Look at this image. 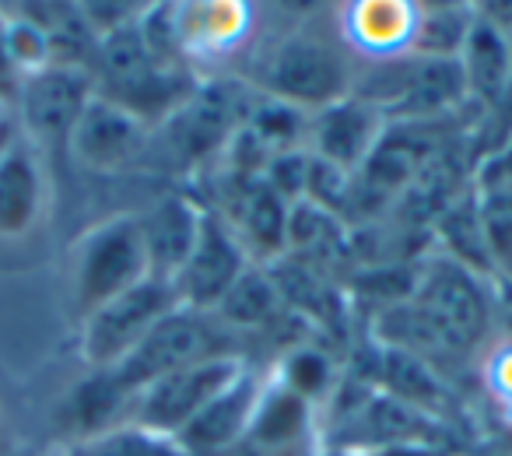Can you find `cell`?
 <instances>
[{"label":"cell","instance_id":"obj_7","mask_svg":"<svg viewBox=\"0 0 512 456\" xmlns=\"http://www.w3.org/2000/svg\"><path fill=\"white\" fill-rule=\"evenodd\" d=\"M267 85L288 106H334L348 88V64L341 50L327 39L316 36H288L278 46L271 67H267Z\"/></svg>","mask_w":512,"mask_h":456},{"label":"cell","instance_id":"obj_1","mask_svg":"<svg viewBox=\"0 0 512 456\" xmlns=\"http://www.w3.org/2000/svg\"><path fill=\"white\" fill-rule=\"evenodd\" d=\"M92 64L102 85V92L95 95L130 109L144 123H148V116L179 109V95H183L179 74L165 67L162 60H155V53L148 50L141 29H137V18L95 43Z\"/></svg>","mask_w":512,"mask_h":456},{"label":"cell","instance_id":"obj_5","mask_svg":"<svg viewBox=\"0 0 512 456\" xmlns=\"http://www.w3.org/2000/svg\"><path fill=\"white\" fill-rule=\"evenodd\" d=\"M242 376V365L235 355L207 358V362L186 365L172 376L151 383L134 397V425L151 435L172 439L186 421L197 418V411L214 400L228 383Z\"/></svg>","mask_w":512,"mask_h":456},{"label":"cell","instance_id":"obj_14","mask_svg":"<svg viewBox=\"0 0 512 456\" xmlns=\"http://www.w3.org/2000/svg\"><path fill=\"white\" fill-rule=\"evenodd\" d=\"M379 141V113L376 106L362 99H341L327 106L316 123V144L323 151V162L348 172L355 162L369 158Z\"/></svg>","mask_w":512,"mask_h":456},{"label":"cell","instance_id":"obj_29","mask_svg":"<svg viewBox=\"0 0 512 456\" xmlns=\"http://www.w3.org/2000/svg\"><path fill=\"white\" fill-rule=\"evenodd\" d=\"M22 74L18 67L11 64L8 57V46H4V32H0V102L8 106V102H18V92H22Z\"/></svg>","mask_w":512,"mask_h":456},{"label":"cell","instance_id":"obj_11","mask_svg":"<svg viewBox=\"0 0 512 456\" xmlns=\"http://www.w3.org/2000/svg\"><path fill=\"white\" fill-rule=\"evenodd\" d=\"M235 127H239V95L211 85L179 102V109H172L165 141L179 162H197L211 155L228 134H235Z\"/></svg>","mask_w":512,"mask_h":456},{"label":"cell","instance_id":"obj_27","mask_svg":"<svg viewBox=\"0 0 512 456\" xmlns=\"http://www.w3.org/2000/svg\"><path fill=\"white\" fill-rule=\"evenodd\" d=\"M249 127L260 134V141H264L267 148H271V144H288L299 134V113H295V106H288V102H271V106H264L253 116Z\"/></svg>","mask_w":512,"mask_h":456},{"label":"cell","instance_id":"obj_26","mask_svg":"<svg viewBox=\"0 0 512 456\" xmlns=\"http://www.w3.org/2000/svg\"><path fill=\"white\" fill-rule=\"evenodd\" d=\"M330 379V365L320 351H295L288 358V390L299 393L302 400L320 393Z\"/></svg>","mask_w":512,"mask_h":456},{"label":"cell","instance_id":"obj_8","mask_svg":"<svg viewBox=\"0 0 512 456\" xmlns=\"http://www.w3.org/2000/svg\"><path fill=\"white\" fill-rule=\"evenodd\" d=\"M148 144H151V130L141 116L102 99V95H92L88 106L81 109L78 123H74L67 151L85 169L120 172L127 165H134L148 151Z\"/></svg>","mask_w":512,"mask_h":456},{"label":"cell","instance_id":"obj_3","mask_svg":"<svg viewBox=\"0 0 512 456\" xmlns=\"http://www.w3.org/2000/svg\"><path fill=\"white\" fill-rule=\"evenodd\" d=\"M221 355H225V337L218 334V327L200 320V313H193V309L176 306L169 316H162L148 330V337L120 365H113L106 372L134 400L137 393L148 390L158 379L172 376V372L186 369V365H197Z\"/></svg>","mask_w":512,"mask_h":456},{"label":"cell","instance_id":"obj_25","mask_svg":"<svg viewBox=\"0 0 512 456\" xmlns=\"http://www.w3.org/2000/svg\"><path fill=\"white\" fill-rule=\"evenodd\" d=\"M484 200L477 204L481 211L484 236H488L491 257L495 260H512V179L495 186H484Z\"/></svg>","mask_w":512,"mask_h":456},{"label":"cell","instance_id":"obj_13","mask_svg":"<svg viewBox=\"0 0 512 456\" xmlns=\"http://www.w3.org/2000/svg\"><path fill=\"white\" fill-rule=\"evenodd\" d=\"M200 232V211L186 197H165L141 218L144 253H148V274L165 285L179 278L183 264L190 260L193 243Z\"/></svg>","mask_w":512,"mask_h":456},{"label":"cell","instance_id":"obj_12","mask_svg":"<svg viewBox=\"0 0 512 456\" xmlns=\"http://www.w3.org/2000/svg\"><path fill=\"white\" fill-rule=\"evenodd\" d=\"M260 404V386L253 376L242 372L235 383H228L214 400H207L197 411V418L186 421L172 442L179 453H218V449L232 446L242 432L249 428Z\"/></svg>","mask_w":512,"mask_h":456},{"label":"cell","instance_id":"obj_4","mask_svg":"<svg viewBox=\"0 0 512 456\" xmlns=\"http://www.w3.org/2000/svg\"><path fill=\"white\" fill-rule=\"evenodd\" d=\"M172 285L158 278H144L137 288L116 295L113 302L99 306L81 320V355L92 369H113L137 344L148 337L162 316L176 309Z\"/></svg>","mask_w":512,"mask_h":456},{"label":"cell","instance_id":"obj_30","mask_svg":"<svg viewBox=\"0 0 512 456\" xmlns=\"http://www.w3.org/2000/svg\"><path fill=\"white\" fill-rule=\"evenodd\" d=\"M509 15H512V8H509ZM498 29L505 32V39H509V46H512V18H509V22H505V25H498Z\"/></svg>","mask_w":512,"mask_h":456},{"label":"cell","instance_id":"obj_24","mask_svg":"<svg viewBox=\"0 0 512 456\" xmlns=\"http://www.w3.org/2000/svg\"><path fill=\"white\" fill-rule=\"evenodd\" d=\"M470 22H474V18H463V11H456V8H435L428 18H421L418 46L432 60H456L463 50Z\"/></svg>","mask_w":512,"mask_h":456},{"label":"cell","instance_id":"obj_16","mask_svg":"<svg viewBox=\"0 0 512 456\" xmlns=\"http://www.w3.org/2000/svg\"><path fill=\"white\" fill-rule=\"evenodd\" d=\"M383 383L390 386V397L404 400V404L418 407H435L442 400V383L428 362L414 351H404V348H386L383 351Z\"/></svg>","mask_w":512,"mask_h":456},{"label":"cell","instance_id":"obj_15","mask_svg":"<svg viewBox=\"0 0 512 456\" xmlns=\"http://www.w3.org/2000/svg\"><path fill=\"white\" fill-rule=\"evenodd\" d=\"M456 64L463 74V88L495 102L512 81V46L491 18H474Z\"/></svg>","mask_w":512,"mask_h":456},{"label":"cell","instance_id":"obj_20","mask_svg":"<svg viewBox=\"0 0 512 456\" xmlns=\"http://www.w3.org/2000/svg\"><path fill=\"white\" fill-rule=\"evenodd\" d=\"M281 306V292L267 274L260 271H242V278L228 288V295L218 302L221 316L239 327H260L267 323Z\"/></svg>","mask_w":512,"mask_h":456},{"label":"cell","instance_id":"obj_17","mask_svg":"<svg viewBox=\"0 0 512 456\" xmlns=\"http://www.w3.org/2000/svg\"><path fill=\"white\" fill-rule=\"evenodd\" d=\"M288 200L267 179H256L242 204V225L260 250H281L288 243Z\"/></svg>","mask_w":512,"mask_h":456},{"label":"cell","instance_id":"obj_6","mask_svg":"<svg viewBox=\"0 0 512 456\" xmlns=\"http://www.w3.org/2000/svg\"><path fill=\"white\" fill-rule=\"evenodd\" d=\"M92 95V74L78 71V67H46V71L25 78L22 92H18L25 141L36 151H67L74 123Z\"/></svg>","mask_w":512,"mask_h":456},{"label":"cell","instance_id":"obj_2","mask_svg":"<svg viewBox=\"0 0 512 456\" xmlns=\"http://www.w3.org/2000/svg\"><path fill=\"white\" fill-rule=\"evenodd\" d=\"M148 274V253H144L141 218H120L102 221L92 228L78 246L74 257V309L85 320L99 306L113 302L116 295L137 288Z\"/></svg>","mask_w":512,"mask_h":456},{"label":"cell","instance_id":"obj_28","mask_svg":"<svg viewBox=\"0 0 512 456\" xmlns=\"http://www.w3.org/2000/svg\"><path fill=\"white\" fill-rule=\"evenodd\" d=\"M267 183L281 193V197H299L309 183V158L306 155H278L271 165H267Z\"/></svg>","mask_w":512,"mask_h":456},{"label":"cell","instance_id":"obj_19","mask_svg":"<svg viewBox=\"0 0 512 456\" xmlns=\"http://www.w3.org/2000/svg\"><path fill=\"white\" fill-rule=\"evenodd\" d=\"M0 32H4V46H8L11 64L18 67L22 78L53 67V50L50 36L43 32V25H36L22 8H0Z\"/></svg>","mask_w":512,"mask_h":456},{"label":"cell","instance_id":"obj_21","mask_svg":"<svg viewBox=\"0 0 512 456\" xmlns=\"http://www.w3.org/2000/svg\"><path fill=\"white\" fill-rule=\"evenodd\" d=\"M67 456H183L176 449V442L162 439V435H151L137 425H116L109 432L88 435L78 439Z\"/></svg>","mask_w":512,"mask_h":456},{"label":"cell","instance_id":"obj_18","mask_svg":"<svg viewBox=\"0 0 512 456\" xmlns=\"http://www.w3.org/2000/svg\"><path fill=\"white\" fill-rule=\"evenodd\" d=\"M439 232L446 239L456 264H463L467 271L491 267L495 257H491L488 236H484V225H481V211H477L474 200H460L456 207H449L446 218L439 221Z\"/></svg>","mask_w":512,"mask_h":456},{"label":"cell","instance_id":"obj_22","mask_svg":"<svg viewBox=\"0 0 512 456\" xmlns=\"http://www.w3.org/2000/svg\"><path fill=\"white\" fill-rule=\"evenodd\" d=\"M302 425H306V400L285 386L256 404L249 432L260 446H281V442H292L302 432Z\"/></svg>","mask_w":512,"mask_h":456},{"label":"cell","instance_id":"obj_9","mask_svg":"<svg viewBox=\"0 0 512 456\" xmlns=\"http://www.w3.org/2000/svg\"><path fill=\"white\" fill-rule=\"evenodd\" d=\"M242 271H246V260H242L232 228L218 214H200L197 243H193V253L179 271V278L172 281V292L186 302V309L200 313L207 306H218L228 295V288L242 278Z\"/></svg>","mask_w":512,"mask_h":456},{"label":"cell","instance_id":"obj_10","mask_svg":"<svg viewBox=\"0 0 512 456\" xmlns=\"http://www.w3.org/2000/svg\"><path fill=\"white\" fill-rule=\"evenodd\" d=\"M46 211L43 155L25 137L0 148V239H22Z\"/></svg>","mask_w":512,"mask_h":456},{"label":"cell","instance_id":"obj_23","mask_svg":"<svg viewBox=\"0 0 512 456\" xmlns=\"http://www.w3.org/2000/svg\"><path fill=\"white\" fill-rule=\"evenodd\" d=\"M362 432L376 442H411L425 432V418L397 397H372L362 411Z\"/></svg>","mask_w":512,"mask_h":456}]
</instances>
